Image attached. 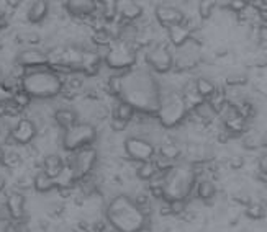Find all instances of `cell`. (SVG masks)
I'll list each match as a JSON object with an SVG mask.
<instances>
[{
	"mask_svg": "<svg viewBox=\"0 0 267 232\" xmlns=\"http://www.w3.org/2000/svg\"><path fill=\"white\" fill-rule=\"evenodd\" d=\"M16 41L20 43H26V44H33V43H38L39 41V36L38 35H30V33H20L18 36H16Z\"/></svg>",
	"mask_w": 267,
	"mask_h": 232,
	"instance_id": "obj_33",
	"label": "cell"
},
{
	"mask_svg": "<svg viewBox=\"0 0 267 232\" xmlns=\"http://www.w3.org/2000/svg\"><path fill=\"white\" fill-rule=\"evenodd\" d=\"M146 64L156 74H169L174 69V54L164 44H156L146 53Z\"/></svg>",
	"mask_w": 267,
	"mask_h": 232,
	"instance_id": "obj_10",
	"label": "cell"
},
{
	"mask_svg": "<svg viewBox=\"0 0 267 232\" xmlns=\"http://www.w3.org/2000/svg\"><path fill=\"white\" fill-rule=\"evenodd\" d=\"M97 139V129L89 123H77L72 128L66 129L62 136V147L67 152H77L84 147L92 146L94 141Z\"/></svg>",
	"mask_w": 267,
	"mask_h": 232,
	"instance_id": "obj_8",
	"label": "cell"
},
{
	"mask_svg": "<svg viewBox=\"0 0 267 232\" xmlns=\"http://www.w3.org/2000/svg\"><path fill=\"white\" fill-rule=\"evenodd\" d=\"M56 180L51 178L49 175H46L43 170L38 172L35 175V180H33V186H35V190L39 191V193H48V191H51L56 186Z\"/></svg>",
	"mask_w": 267,
	"mask_h": 232,
	"instance_id": "obj_24",
	"label": "cell"
},
{
	"mask_svg": "<svg viewBox=\"0 0 267 232\" xmlns=\"http://www.w3.org/2000/svg\"><path fill=\"white\" fill-rule=\"evenodd\" d=\"M189 108L185 105V100L182 97V92L175 88L162 90V98L159 111L156 113V118L162 128L172 129L184 123L189 116Z\"/></svg>",
	"mask_w": 267,
	"mask_h": 232,
	"instance_id": "obj_6",
	"label": "cell"
},
{
	"mask_svg": "<svg viewBox=\"0 0 267 232\" xmlns=\"http://www.w3.org/2000/svg\"><path fill=\"white\" fill-rule=\"evenodd\" d=\"M7 211L10 218L21 221L25 218V196L21 193H12L7 198Z\"/></svg>",
	"mask_w": 267,
	"mask_h": 232,
	"instance_id": "obj_18",
	"label": "cell"
},
{
	"mask_svg": "<svg viewBox=\"0 0 267 232\" xmlns=\"http://www.w3.org/2000/svg\"><path fill=\"white\" fill-rule=\"evenodd\" d=\"M21 90L30 98H53L62 90V80L58 72L51 69L28 71L21 78Z\"/></svg>",
	"mask_w": 267,
	"mask_h": 232,
	"instance_id": "obj_5",
	"label": "cell"
},
{
	"mask_svg": "<svg viewBox=\"0 0 267 232\" xmlns=\"http://www.w3.org/2000/svg\"><path fill=\"white\" fill-rule=\"evenodd\" d=\"M110 126H112L113 129H115V131H123V129L127 128V124L122 123V121H118V120H115V118H113L112 123H110Z\"/></svg>",
	"mask_w": 267,
	"mask_h": 232,
	"instance_id": "obj_37",
	"label": "cell"
},
{
	"mask_svg": "<svg viewBox=\"0 0 267 232\" xmlns=\"http://www.w3.org/2000/svg\"><path fill=\"white\" fill-rule=\"evenodd\" d=\"M195 83V90L198 92V95L203 98V100H208V98H212L215 93H217V83H215L212 78H208V77H198L197 80L194 82Z\"/></svg>",
	"mask_w": 267,
	"mask_h": 232,
	"instance_id": "obj_22",
	"label": "cell"
},
{
	"mask_svg": "<svg viewBox=\"0 0 267 232\" xmlns=\"http://www.w3.org/2000/svg\"><path fill=\"white\" fill-rule=\"evenodd\" d=\"M167 36H169V41L172 46H175L177 49L184 48L187 43L190 41L194 33L189 31L184 25H177V26H172L167 30Z\"/></svg>",
	"mask_w": 267,
	"mask_h": 232,
	"instance_id": "obj_17",
	"label": "cell"
},
{
	"mask_svg": "<svg viewBox=\"0 0 267 232\" xmlns=\"http://www.w3.org/2000/svg\"><path fill=\"white\" fill-rule=\"evenodd\" d=\"M16 64L21 66V67H28V69H31V71L33 69H41V67L49 64L48 53L35 49V48L23 49L16 54Z\"/></svg>",
	"mask_w": 267,
	"mask_h": 232,
	"instance_id": "obj_13",
	"label": "cell"
},
{
	"mask_svg": "<svg viewBox=\"0 0 267 232\" xmlns=\"http://www.w3.org/2000/svg\"><path fill=\"white\" fill-rule=\"evenodd\" d=\"M154 16L159 25H162L164 28H172L177 25H182L185 20V13L179 7H172V5H164L159 3L154 8Z\"/></svg>",
	"mask_w": 267,
	"mask_h": 232,
	"instance_id": "obj_12",
	"label": "cell"
},
{
	"mask_svg": "<svg viewBox=\"0 0 267 232\" xmlns=\"http://www.w3.org/2000/svg\"><path fill=\"white\" fill-rule=\"evenodd\" d=\"M48 12H49V3L44 2V0H36V2H33L28 7L26 18L31 23H39V21H43L48 16Z\"/></svg>",
	"mask_w": 267,
	"mask_h": 232,
	"instance_id": "obj_19",
	"label": "cell"
},
{
	"mask_svg": "<svg viewBox=\"0 0 267 232\" xmlns=\"http://www.w3.org/2000/svg\"><path fill=\"white\" fill-rule=\"evenodd\" d=\"M215 12V2H200L198 3V16L202 20H210Z\"/></svg>",
	"mask_w": 267,
	"mask_h": 232,
	"instance_id": "obj_31",
	"label": "cell"
},
{
	"mask_svg": "<svg viewBox=\"0 0 267 232\" xmlns=\"http://www.w3.org/2000/svg\"><path fill=\"white\" fill-rule=\"evenodd\" d=\"M49 66L58 69L95 74L100 66V56L94 51H87L77 46H61L48 53Z\"/></svg>",
	"mask_w": 267,
	"mask_h": 232,
	"instance_id": "obj_3",
	"label": "cell"
},
{
	"mask_svg": "<svg viewBox=\"0 0 267 232\" xmlns=\"http://www.w3.org/2000/svg\"><path fill=\"white\" fill-rule=\"evenodd\" d=\"M54 121L59 124V126L64 129L72 128L74 124H77V113L74 111L72 108H59L58 111L54 113Z\"/></svg>",
	"mask_w": 267,
	"mask_h": 232,
	"instance_id": "obj_21",
	"label": "cell"
},
{
	"mask_svg": "<svg viewBox=\"0 0 267 232\" xmlns=\"http://www.w3.org/2000/svg\"><path fill=\"white\" fill-rule=\"evenodd\" d=\"M43 172L58 182V180L62 177V173L66 172V163L62 162L59 155L49 154L44 157V160H43Z\"/></svg>",
	"mask_w": 267,
	"mask_h": 232,
	"instance_id": "obj_16",
	"label": "cell"
},
{
	"mask_svg": "<svg viewBox=\"0 0 267 232\" xmlns=\"http://www.w3.org/2000/svg\"><path fill=\"white\" fill-rule=\"evenodd\" d=\"M244 214L249 218V219H254V221H259V219H264L267 216V209L263 203L259 201H251L249 205L246 206V211Z\"/></svg>",
	"mask_w": 267,
	"mask_h": 232,
	"instance_id": "obj_28",
	"label": "cell"
},
{
	"mask_svg": "<svg viewBox=\"0 0 267 232\" xmlns=\"http://www.w3.org/2000/svg\"><path fill=\"white\" fill-rule=\"evenodd\" d=\"M228 5V8L230 10H233V12H236V13H243L244 10H246L248 7H249V2H240V0H231V2H228L226 3Z\"/></svg>",
	"mask_w": 267,
	"mask_h": 232,
	"instance_id": "obj_32",
	"label": "cell"
},
{
	"mask_svg": "<svg viewBox=\"0 0 267 232\" xmlns=\"http://www.w3.org/2000/svg\"><path fill=\"white\" fill-rule=\"evenodd\" d=\"M195 115V118L200 123H205V124H208V123H212L215 118H217L218 115L217 113H215L213 110H212V106H210L207 101L205 103H202L200 106H198V108H195L194 111H192Z\"/></svg>",
	"mask_w": 267,
	"mask_h": 232,
	"instance_id": "obj_27",
	"label": "cell"
},
{
	"mask_svg": "<svg viewBox=\"0 0 267 232\" xmlns=\"http://www.w3.org/2000/svg\"><path fill=\"white\" fill-rule=\"evenodd\" d=\"M263 147H264V149H267V133L263 134Z\"/></svg>",
	"mask_w": 267,
	"mask_h": 232,
	"instance_id": "obj_38",
	"label": "cell"
},
{
	"mask_svg": "<svg viewBox=\"0 0 267 232\" xmlns=\"http://www.w3.org/2000/svg\"><path fill=\"white\" fill-rule=\"evenodd\" d=\"M13 226L8 219H0V232H12Z\"/></svg>",
	"mask_w": 267,
	"mask_h": 232,
	"instance_id": "obj_36",
	"label": "cell"
},
{
	"mask_svg": "<svg viewBox=\"0 0 267 232\" xmlns=\"http://www.w3.org/2000/svg\"><path fill=\"white\" fill-rule=\"evenodd\" d=\"M195 191H197V196L200 198V200L212 201L215 198V195H217V185L208 178L198 180L197 186H195Z\"/></svg>",
	"mask_w": 267,
	"mask_h": 232,
	"instance_id": "obj_23",
	"label": "cell"
},
{
	"mask_svg": "<svg viewBox=\"0 0 267 232\" xmlns=\"http://www.w3.org/2000/svg\"><path fill=\"white\" fill-rule=\"evenodd\" d=\"M5 159V151L2 149V147H0V162H2Z\"/></svg>",
	"mask_w": 267,
	"mask_h": 232,
	"instance_id": "obj_39",
	"label": "cell"
},
{
	"mask_svg": "<svg viewBox=\"0 0 267 232\" xmlns=\"http://www.w3.org/2000/svg\"><path fill=\"white\" fill-rule=\"evenodd\" d=\"M105 218L117 232H143L147 228V213L127 195L113 198L105 209Z\"/></svg>",
	"mask_w": 267,
	"mask_h": 232,
	"instance_id": "obj_2",
	"label": "cell"
},
{
	"mask_svg": "<svg viewBox=\"0 0 267 232\" xmlns=\"http://www.w3.org/2000/svg\"><path fill=\"white\" fill-rule=\"evenodd\" d=\"M248 82H249V77H248V74H244V72H231L225 77V85L230 88L243 87V85H246Z\"/></svg>",
	"mask_w": 267,
	"mask_h": 232,
	"instance_id": "obj_29",
	"label": "cell"
},
{
	"mask_svg": "<svg viewBox=\"0 0 267 232\" xmlns=\"http://www.w3.org/2000/svg\"><path fill=\"white\" fill-rule=\"evenodd\" d=\"M197 186V172L192 165L180 163L172 167L164 177L162 195L167 203H185Z\"/></svg>",
	"mask_w": 267,
	"mask_h": 232,
	"instance_id": "obj_4",
	"label": "cell"
},
{
	"mask_svg": "<svg viewBox=\"0 0 267 232\" xmlns=\"http://www.w3.org/2000/svg\"><path fill=\"white\" fill-rule=\"evenodd\" d=\"M123 147H125L127 155L134 162L143 163V162L154 160L156 146L152 144L149 139L139 138V136H130V138L125 139Z\"/></svg>",
	"mask_w": 267,
	"mask_h": 232,
	"instance_id": "obj_9",
	"label": "cell"
},
{
	"mask_svg": "<svg viewBox=\"0 0 267 232\" xmlns=\"http://www.w3.org/2000/svg\"><path fill=\"white\" fill-rule=\"evenodd\" d=\"M143 15V7L134 2H125V3H118V16L127 21V23H132L141 18Z\"/></svg>",
	"mask_w": 267,
	"mask_h": 232,
	"instance_id": "obj_20",
	"label": "cell"
},
{
	"mask_svg": "<svg viewBox=\"0 0 267 232\" xmlns=\"http://www.w3.org/2000/svg\"><path fill=\"white\" fill-rule=\"evenodd\" d=\"M110 92L120 101L132 105L136 111L154 115L159 111L162 85L147 69H130L109 78Z\"/></svg>",
	"mask_w": 267,
	"mask_h": 232,
	"instance_id": "obj_1",
	"label": "cell"
},
{
	"mask_svg": "<svg viewBox=\"0 0 267 232\" xmlns=\"http://www.w3.org/2000/svg\"><path fill=\"white\" fill-rule=\"evenodd\" d=\"M243 147L246 151H254L263 147V134L258 133H246L243 136Z\"/></svg>",
	"mask_w": 267,
	"mask_h": 232,
	"instance_id": "obj_30",
	"label": "cell"
},
{
	"mask_svg": "<svg viewBox=\"0 0 267 232\" xmlns=\"http://www.w3.org/2000/svg\"><path fill=\"white\" fill-rule=\"evenodd\" d=\"M258 165H259V173L267 175V152H266V154H263V155L259 157V162H258Z\"/></svg>",
	"mask_w": 267,
	"mask_h": 232,
	"instance_id": "obj_35",
	"label": "cell"
},
{
	"mask_svg": "<svg viewBox=\"0 0 267 232\" xmlns=\"http://www.w3.org/2000/svg\"><path fill=\"white\" fill-rule=\"evenodd\" d=\"M0 28H2V18H0Z\"/></svg>",
	"mask_w": 267,
	"mask_h": 232,
	"instance_id": "obj_40",
	"label": "cell"
},
{
	"mask_svg": "<svg viewBox=\"0 0 267 232\" xmlns=\"http://www.w3.org/2000/svg\"><path fill=\"white\" fill-rule=\"evenodd\" d=\"M104 59H105V64L109 66L110 69L127 72L134 67L136 59H138V53H136V49L128 41L115 39V41L107 48Z\"/></svg>",
	"mask_w": 267,
	"mask_h": 232,
	"instance_id": "obj_7",
	"label": "cell"
},
{
	"mask_svg": "<svg viewBox=\"0 0 267 232\" xmlns=\"http://www.w3.org/2000/svg\"><path fill=\"white\" fill-rule=\"evenodd\" d=\"M136 173H138V177L141 180H144V182H151V180L159 173V170H157L156 162L154 160H149V162L139 163V167H138V170H136Z\"/></svg>",
	"mask_w": 267,
	"mask_h": 232,
	"instance_id": "obj_26",
	"label": "cell"
},
{
	"mask_svg": "<svg viewBox=\"0 0 267 232\" xmlns=\"http://www.w3.org/2000/svg\"><path fill=\"white\" fill-rule=\"evenodd\" d=\"M134 115H136V110L132 105L125 103V101H118V105L115 106V113H113V118L125 124H128L134 118Z\"/></svg>",
	"mask_w": 267,
	"mask_h": 232,
	"instance_id": "obj_25",
	"label": "cell"
},
{
	"mask_svg": "<svg viewBox=\"0 0 267 232\" xmlns=\"http://www.w3.org/2000/svg\"><path fill=\"white\" fill-rule=\"evenodd\" d=\"M99 5L95 0H69L66 2V8L72 16H89L97 10Z\"/></svg>",
	"mask_w": 267,
	"mask_h": 232,
	"instance_id": "obj_15",
	"label": "cell"
},
{
	"mask_svg": "<svg viewBox=\"0 0 267 232\" xmlns=\"http://www.w3.org/2000/svg\"><path fill=\"white\" fill-rule=\"evenodd\" d=\"M243 163H244V160H243V157H240V155H233V157H230V159H228V165L231 168H241Z\"/></svg>",
	"mask_w": 267,
	"mask_h": 232,
	"instance_id": "obj_34",
	"label": "cell"
},
{
	"mask_svg": "<svg viewBox=\"0 0 267 232\" xmlns=\"http://www.w3.org/2000/svg\"><path fill=\"white\" fill-rule=\"evenodd\" d=\"M38 129L36 124L33 123L31 120H20L18 123L15 124L12 128V138L15 143L18 144H30L33 139L36 138Z\"/></svg>",
	"mask_w": 267,
	"mask_h": 232,
	"instance_id": "obj_14",
	"label": "cell"
},
{
	"mask_svg": "<svg viewBox=\"0 0 267 232\" xmlns=\"http://www.w3.org/2000/svg\"><path fill=\"white\" fill-rule=\"evenodd\" d=\"M97 159H99L97 151H95L92 146L84 147V149L74 152L72 165H71V172L74 175V178L81 180L84 177H87V175L94 170Z\"/></svg>",
	"mask_w": 267,
	"mask_h": 232,
	"instance_id": "obj_11",
	"label": "cell"
}]
</instances>
